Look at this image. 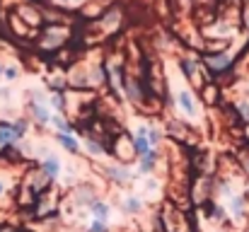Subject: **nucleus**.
I'll return each mask as SVG.
<instances>
[{"instance_id":"obj_8","label":"nucleus","mask_w":249,"mask_h":232,"mask_svg":"<svg viewBox=\"0 0 249 232\" xmlns=\"http://www.w3.org/2000/svg\"><path fill=\"white\" fill-rule=\"evenodd\" d=\"M56 141H58L63 148H68L71 153H78V148H80V143H78L71 133H58V136H56Z\"/></svg>"},{"instance_id":"obj_23","label":"nucleus","mask_w":249,"mask_h":232,"mask_svg":"<svg viewBox=\"0 0 249 232\" xmlns=\"http://www.w3.org/2000/svg\"><path fill=\"white\" fill-rule=\"evenodd\" d=\"M0 194H2V184H0Z\"/></svg>"},{"instance_id":"obj_16","label":"nucleus","mask_w":249,"mask_h":232,"mask_svg":"<svg viewBox=\"0 0 249 232\" xmlns=\"http://www.w3.org/2000/svg\"><path fill=\"white\" fill-rule=\"evenodd\" d=\"M237 109H240V114H242V121L249 124V99H242V102L237 104Z\"/></svg>"},{"instance_id":"obj_24","label":"nucleus","mask_w":249,"mask_h":232,"mask_svg":"<svg viewBox=\"0 0 249 232\" xmlns=\"http://www.w3.org/2000/svg\"><path fill=\"white\" fill-rule=\"evenodd\" d=\"M0 73H2V68H0Z\"/></svg>"},{"instance_id":"obj_4","label":"nucleus","mask_w":249,"mask_h":232,"mask_svg":"<svg viewBox=\"0 0 249 232\" xmlns=\"http://www.w3.org/2000/svg\"><path fill=\"white\" fill-rule=\"evenodd\" d=\"M109 177H111L116 184H128V181H131V172H128L126 167H121V164H111V167H109Z\"/></svg>"},{"instance_id":"obj_10","label":"nucleus","mask_w":249,"mask_h":232,"mask_svg":"<svg viewBox=\"0 0 249 232\" xmlns=\"http://www.w3.org/2000/svg\"><path fill=\"white\" fill-rule=\"evenodd\" d=\"M89 208H92V215H94L97 220H107V215H109V206H107V203H102V201H94Z\"/></svg>"},{"instance_id":"obj_20","label":"nucleus","mask_w":249,"mask_h":232,"mask_svg":"<svg viewBox=\"0 0 249 232\" xmlns=\"http://www.w3.org/2000/svg\"><path fill=\"white\" fill-rule=\"evenodd\" d=\"M51 107L63 109V107H66V104H63V97H61V94H53V97H51Z\"/></svg>"},{"instance_id":"obj_19","label":"nucleus","mask_w":249,"mask_h":232,"mask_svg":"<svg viewBox=\"0 0 249 232\" xmlns=\"http://www.w3.org/2000/svg\"><path fill=\"white\" fill-rule=\"evenodd\" d=\"M240 157H242V167H245V172L249 174V145L242 150V155H240Z\"/></svg>"},{"instance_id":"obj_22","label":"nucleus","mask_w":249,"mask_h":232,"mask_svg":"<svg viewBox=\"0 0 249 232\" xmlns=\"http://www.w3.org/2000/svg\"><path fill=\"white\" fill-rule=\"evenodd\" d=\"M5 75L12 80V77H17V71H15V68H7V71H5Z\"/></svg>"},{"instance_id":"obj_2","label":"nucleus","mask_w":249,"mask_h":232,"mask_svg":"<svg viewBox=\"0 0 249 232\" xmlns=\"http://www.w3.org/2000/svg\"><path fill=\"white\" fill-rule=\"evenodd\" d=\"M203 66H206L213 75H220V73L230 71V66H232V56H230L228 51H211V54H206Z\"/></svg>"},{"instance_id":"obj_3","label":"nucleus","mask_w":249,"mask_h":232,"mask_svg":"<svg viewBox=\"0 0 249 232\" xmlns=\"http://www.w3.org/2000/svg\"><path fill=\"white\" fill-rule=\"evenodd\" d=\"M17 138H19V136L15 133V126H10V124H0V148L12 145Z\"/></svg>"},{"instance_id":"obj_1","label":"nucleus","mask_w":249,"mask_h":232,"mask_svg":"<svg viewBox=\"0 0 249 232\" xmlns=\"http://www.w3.org/2000/svg\"><path fill=\"white\" fill-rule=\"evenodd\" d=\"M71 36V29L68 27H61V24H46L44 32H41V39H39V46L41 49H61Z\"/></svg>"},{"instance_id":"obj_12","label":"nucleus","mask_w":249,"mask_h":232,"mask_svg":"<svg viewBox=\"0 0 249 232\" xmlns=\"http://www.w3.org/2000/svg\"><path fill=\"white\" fill-rule=\"evenodd\" d=\"M32 111H34V116L39 119V124H46V121H51V119H49V111H46V109H44L39 102H34V104H32Z\"/></svg>"},{"instance_id":"obj_14","label":"nucleus","mask_w":249,"mask_h":232,"mask_svg":"<svg viewBox=\"0 0 249 232\" xmlns=\"http://www.w3.org/2000/svg\"><path fill=\"white\" fill-rule=\"evenodd\" d=\"M51 121H53V124H56V126L61 128V133H73V126H71V124H66V121H63L61 116H53Z\"/></svg>"},{"instance_id":"obj_7","label":"nucleus","mask_w":249,"mask_h":232,"mask_svg":"<svg viewBox=\"0 0 249 232\" xmlns=\"http://www.w3.org/2000/svg\"><path fill=\"white\" fill-rule=\"evenodd\" d=\"M179 66H181V73L186 77H196V73H198V61L196 58H181Z\"/></svg>"},{"instance_id":"obj_9","label":"nucleus","mask_w":249,"mask_h":232,"mask_svg":"<svg viewBox=\"0 0 249 232\" xmlns=\"http://www.w3.org/2000/svg\"><path fill=\"white\" fill-rule=\"evenodd\" d=\"M179 102H181V109H184L189 116L196 114V104H194V97H191L189 92H181V94H179Z\"/></svg>"},{"instance_id":"obj_11","label":"nucleus","mask_w":249,"mask_h":232,"mask_svg":"<svg viewBox=\"0 0 249 232\" xmlns=\"http://www.w3.org/2000/svg\"><path fill=\"white\" fill-rule=\"evenodd\" d=\"M155 160H158V153H155V150H148V153L143 155V162H141V169H143V172H150V169L155 167Z\"/></svg>"},{"instance_id":"obj_5","label":"nucleus","mask_w":249,"mask_h":232,"mask_svg":"<svg viewBox=\"0 0 249 232\" xmlns=\"http://www.w3.org/2000/svg\"><path fill=\"white\" fill-rule=\"evenodd\" d=\"M41 169H44V172H46L51 179H56V177H58V172H61V160H58L56 155H49V157L44 160Z\"/></svg>"},{"instance_id":"obj_17","label":"nucleus","mask_w":249,"mask_h":232,"mask_svg":"<svg viewBox=\"0 0 249 232\" xmlns=\"http://www.w3.org/2000/svg\"><path fill=\"white\" fill-rule=\"evenodd\" d=\"M242 24H245V29L249 32V0L242 5Z\"/></svg>"},{"instance_id":"obj_21","label":"nucleus","mask_w":249,"mask_h":232,"mask_svg":"<svg viewBox=\"0 0 249 232\" xmlns=\"http://www.w3.org/2000/svg\"><path fill=\"white\" fill-rule=\"evenodd\" d=\"M56 2H61L63 7H78V5H83L85 0H56Z\"/></svg>"},{"instance_id":"obj_6","label":"nucleus","mask_w":249,"mask_h":232,"mask_svg":"<svg viewBox=\"0 0 249 232\" xmlns=\"http://www.w3.org/2000/svg\"><path fill=\"white\" fill-rule=\"evenodd\" d=\"M73 198H75V203H78V206H83V203H87V206H92V203L97 201V198H94V194L89 191V186H80V189H75Z\"/></svg>"},{"instance_id":"obj_13","label":"nucleus","mask_w":249,"mask_h":232,"mask_svg":"<svg viewBox=\"0 0 249 232\" xmlns=\"http://www.w3.org/2000/svg\"><path fill=\"white\" fill-rule=\"evenodd\" d=\"M245 201H247L245 196H235V198L230 201V208H232V213H235V215H242V208H245Z\"/></svg>"},{"instance_id":"obj_18","label":"nucleus","mask_w":249,"mask_h":232,"mask_svg":"<svg viewBox=\"0 0 249 232\" xmlns=\"http://www.w3.org/2000/svg\"><path fill=\"white\" fill-rule=\"evenodd\" d=\"M89 232H107V223H104V220H94Z\"/></svg>"},{"instance_id":"obj_15","label":"nucleus","mask_w":249,"mask_h":232,"mask_svg":"<svg viewBox=\"0 0 249 232\" xmlns=\"http://www.w3.org/2000/svg\"><path fill=\"white\" fill-rule=\"evenodd\" d=\"M126 208L133 211V213H138V211H141V201H138L136 196H128V198H126Z\"/></svg>"}]
</instances>
